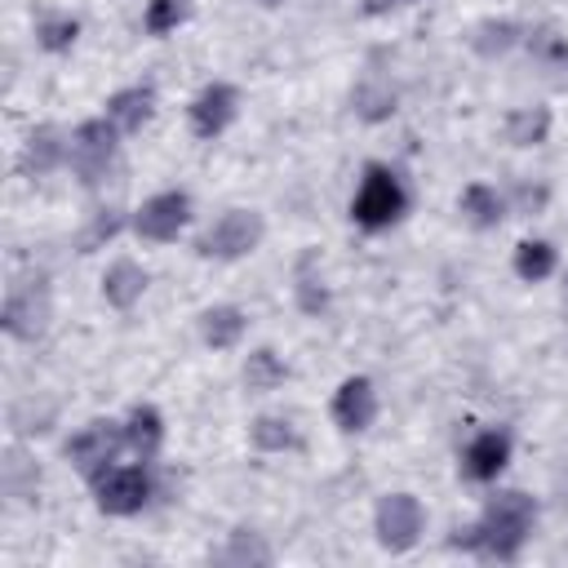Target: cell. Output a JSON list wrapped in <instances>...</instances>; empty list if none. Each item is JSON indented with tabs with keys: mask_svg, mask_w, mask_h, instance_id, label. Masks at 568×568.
Segmentation results:
<instances>
[{
	"mask_svg": "<svg viewBox=\"0 0 568 568\" xmlns=\"http://www.w3.org/2000/svg\"><path fill=\"white\" fill-rule=\"evenodd\" d=\"M532 497L528 493H497L488 506H484V519L475 528H466V537H457V546H475V550H488L497 559H515L528 528H532Z\"/></svg>",
	"mask_w": 568,
	"mask_h": 568,
	"instance_id": "obj_1",
	"label": "cell"
},
{
	"mask_svg": "<svg viewBox=\"0 0 568 568\" xmlns=\"http://www.w3.org/2000/svg\"><path fill=\"white\" fill-rule=\"evenodd\" d=\"M399 213H404V186H399V178H395L386 164H368V169H364V182H359V195H355V204H351V217H355L364 231H382V226H390Z\"/></svg>",
	"mask_w": 568,
	"mask_h": 568,
	"instance_id": "obj_2",
	"label": "cell"
},
{
	"mask_svg": "<svg viewBox=\"0 0 568 568\" xmlns=\"http://www.w3.org/2000/svg\"><path fill=\"white\" fill-rule=\"evenodd\" d=\"M257 240H262V217H257L253 209H231V213H222V217L200 235V253L231 262V257L253 253Z\"/></svg>",
	"mask_w": 568,
	"mask_h": 568,
	"instance_id": "obj_3",
	"label": "cell"
},
{
	"mask_svg": "<svg viewBox=\"0 0 568 568\" xmlns=\"http://www.w3.org/2000/svg\"><path fill=\"white\" fill-rule=\"evenodd\" d=\"M0 320H4V333H9V337H22V342L40 337L44 324H49V288H44V280H40V275H36V280H18V284L4 293Z\"/></svg>",
	"mask_w": 568,
	"mask_h": 568,
	"instance_id": "obj_4",
	"label": "cell"
},
{
	"mask_svg": "<svg viewBox=\"0 0 568 568\" xmlns=\"http://www.w3.org/2000/svg\"><path fill=\"white\" fill-rule=\"evenodd\" d=\"M111 160H115V124H106V120H84V124L75 129V138H71V169H75V178H80L84 186H98V182L106 178Z\"/></svg>",
	"mask_w": 568,
	"mask_h": 568,
	"instance_id": "obj_5",
	"label": "cell"
},
{
	"mask_svg": "<svg viewBox=\"0 0 568 568\" xmlns=\"http://www.w3.org/2000/svg\"><path fill=\"white\" fill-rule=\"evenodd\" d=\"M93 493H98V506L106 515H133L146 506L151 497V479L142 466H106L93 475Z\"/></svg>",
	"mask_w": 568,
	"mask_h": 568,
	"instance_id": "obj_6",
	"label": "cell"
},
{
	"mask_svg": "<svg viewBox=\"0 0 568 568\" xmlns=\"http://www.w3.org/2000/svg\"><path fill=\"white\" fill-rule=\"evenodd\" d=\"M422 501L413 493H390L377 501V541L386 550H408L422 532Z\"/></svg>",
	"mask_w": 568,
	"mask_h": 568,
	"instance_id": "obj_7",
	"label": "cell"
},
{
	"mask_svg": "<svg viewBox=\"0 0 568 568\" xmlns=\"http://www.w3.org/2000/svg\"><path fill=\"white\" fill-rule=\"evenodd\" d=\"M191 222V195L186 191H160V195H151L142 209H138V235L142 240H155V244H164V240H178V231Z\"/></svg>",
	"mask_w": 568,
	"mask_h": 568,
	"instance_id": "obj_8",
	"label": "cell"
},
{
	"mask_svg": "<svg viewBox=\"0 0 568 568\" xmlns=\"http://www.w3.org/2000/svg\"><path fill=\"white\" fill-rule=\"evenodd\" d=\"M120 444H129V439H124V426H115V422H89V426L67 444V457L75 462V470H84V475L93 479L98 470H106V462L120 453Z\"/></svg>",
	"mask_w": 568,
	"mask_h": 568,
	"instance_id": "obj_9",
	"label": "cell"
},
{
	"mask_svg": "<svg viewBox=\"0 0 568 568\" xmlns=\"http://www.w3.org/2000/svg\"><path fill=\"white\" fill-rule=\"evenodd\" d=\"M235 106H240V93L231 84H222V80L217 84H204L195 93V102H191V129L200 138H217L235 120Z\"/></svg>",
	"mask_w": 568,
	"mask_h": 568,
	"instance_id": "obj_10",
	"label": "cell"
},
{
	"mask_svg": "<svg viewBox=\"0 0 568 568\" xmlns=\"http://www.w3.org/2000/svg\"><path fill=\"white\" fill-rule=\"evenodd\" d=\"M333 417L342 430H368L377 417V390L368 377H346L333 395Z\"/></svg>",
	"mask_w": 568,
	"mask_h": 568,
	"instance_id": "obj_11",
	"label": "cell"
},
{
	"mask_svg": "<svg viewBox=\"0 0 568 568\" xmlns=\"http://www.w3.org/2000/svg\"><path fill=\"white\" fill-rule=\"evenodd\" d=\"M506 462H510V435L506 430H479L466 444V475L470 479H497Z\"/></svg>",
	"mask_w": 568,
	"mask_h": 568,
	"instance_id": "obj_12",
	"label": "cell"
},
{
	"mask_svg": "<svg viewBox=\"0 0 568 568\" xmlns=\"http://www.w3.org/2000/svg\"><path fill=\"white\" fill-rule=\"evenodd\" d=\"M151 106H155V89H151V84H133V89H120V93H111V102H106V115H111V124H115V129L133 133V129H142V124H146Z\"/></svg>",
	"mask_w": 568,
	"mask_h": 568,
	"instance_id": "obj_13",
	"label": "cell"
},
{
	"mask_svg": "<svg viewBox=\"0 0 568 568\" xmlns=\"http://www.w3.org/2000/svg\"><path fill=\"white\" fill-rule=\"evenodd\" d=\"M142 288H146V271H142L138 262H129V257L111 262L106 275H102V297H106L111 306H120V311H129V306L142 297Z\"/></svg>",
	"mask_w": 568,
	"mask_h": 568,
	"instance_id": "obj_14",
	"label": "cell"
},
{
	"mask_svg": "<svg viewBox=\"0 0 568 568\" xmlns=\"http://www.w3.org/2000/svg\"><path fill=\"white\" fill-rule=\"evenodd\" d=\"M244 324H248V315H244L240 306H213V311L200 315V337H204L209 346L226 351V346H235V342L244 337Z\"/></svg>",
	"mask_w": 568,
	"mask_h": 568,
	"instance_id": "obj_15",
	"label": "cell"
},
{
	"mask_svg": "<svg viewBox=\"0 0 568 568\" xmlns=\"http://www.w3.org/2000/svg\"><path fill=\"white\" fill-rule=\"evenodd\" d=\"M62 138H58V129L53 124H44V129H36L31 138H27V151H22V173H49V169H58L62 164Z\"/></svg>",
	"mask_w": 568,
	"mask_h": 568,
	"instance_id": "obj_16",
	"label": "cell"
},
{
	"mask_svg": "<svg viewBox=\"0 0 568 568\" xmlns=\"http://www.w3.org/2000/svg\"><path fill=\"white\" fill-rule=\"evenodd\" d=\"M160 435H164L160 413H155L151 404H138V408L129 413V422H124V439H129V448H133L138 457H151V453L160 448Z\"/></svg>",
	"mask_w": 568,
	"mask_h": 568,
	"instance_id": "obj_17",
	"label": "cell"
},
{
	"mask_svg": "<svg viewBox=\"0 0 568 568\" xmlns=\"http://www.w3.org/2000/svg\"><path fill=\"white\" fill-rule=\"evenodd\" d=\"M546 133H550L546 106H524V111H510V120H506V138L515 146H537V142H546Z\"/></svg>",
	"mask_w": 568,
	"mask_h": 568,
	"instance_id": "obj_18",
	"label": "cell"
},
{
	"mask_svg": "<svg viewBox=\"0 0 568 568\" xmlns=\"http://www.w3.org/2000/svg\"><path fill=\"white\" fill-rule=\"evenodd\" d=\"M462 213H466L475 226H497V222H501V195H497L493 186H484V182H470V186L462 191Z\"/></svg>",
	"mask_w": 568,
	"mask_h": 568,
	"instance_id": "obj_19",
	"label": "cell"
},
{
	"mask_svg": "<svg viewBox=\"0 0 568 568\" xmlns=\"http://www.w3.org/2000/svg\"><path fill=\"white\" fill-rule=\"evenodd\" d=\"M550 271H555V248H550L546 240H524V244L515 248V275H519V280L537 284V280H546Z\"/></svg>",
	"mask_w": 568,
	"mask_h": 568,
	"instance_id": "obj_20",
	"label": "cell"
},
{
	"mask_svg": "<svg viewBox=\"0 0 568 568\" xmlns=\"http://www.w3.org/2000/svg\"><path fill=\"white\" fill-rule=\"evenodd\" d=\"M355 111L364 120H386L395 111V89L382 80V75H368L359 89H355Z\"/></svg>",
	"mask_w": 568,
	"mask_h": 568,
	"instance_id": "obj_21",
	"label": "cell"
},
{
	"mask_svg": "<svg viewBox=\"0 0 568 568\" xmlns=\"http://www.w3.org/2000/svg\"><path fill=\"white\" fill-rule=\"evenodd\" d=\"M284 364H280V355L275 351H253L248 355V364H244V382H248V390H275L280 382H284Z\"/></svg>",
	"mask_w": 568,
	"mask_h": 568,
	"instance_id": "obj_22",
	"label": "cell"
},
{
	"mask_svg": "<svg viewBox=\"0 0 568 568\" xmlns=\"http://www.w3.org/2000/svg\"><path fill=\"white\" fill-rule=\"evenodd\" d=\"M248 435H253V444L266 448V453H284V448L297 444V435H293V426H288L284 417H257Z\"/></svg>",
	"mask_w": 568,
	"mask_h": 568,
	"instance_id": "obj_23",
	"label": "cell"
},
{
	"mask_svg": "<svg viewBox=\"0 0 568 568\" xmlns=\"http://www.w3.org/2000/svg\"><path fill=\"white\" fill-rule=\"evenodd\" d=\"M186 13H191V0H151L146 4V31L151 36H164L178 22H186Z\"/></svg>",
	"mask_w": 568,
	"mask_h": 568,
	"instance_id": "obj_24",
	"label": "cell"
},
{
	"mask_svg": "<svg viewBox=\"0 0 568 568\" xmlns=\"http://www.w3.org/2000/svg\"><path fill=\"white\" fill-rule=\"evenodd\" d=\"M515 40H519V27L515 22H479L475 27V49L488 53V58L493 53H506Z\"/></svg>",
	"mask_w": 568,
	"mask_h": 568,
	"instance_id": "obj_25",
	"label": "cell"
},
{
	"mask_svg": "<svg viewBox=\"0 0 568 568\" xmlns=\"http://www.w3.org/2000/svg\"><path fill=\"white\" fill-rule=\"evenodd\" d=\"M528 49H532L537 62H546V67H555V71H568V36L537 31V36L528 40Z\"/></svg>",
	"mask_w": 568,
	"mask_h": 568,
	"instance_id": "obj_26",
	"label": "cell"
},
{
	"mask_svg": "<svg viewBox=\"0 0 568 568\" xmlns=\"http://www.w3.org/2000/svg\"><path fill=\"white\" fill-rule=\"evenodd\" d=\"M36 36H40V44H44V49H53V53H58V49H71V44H75L80 22H75V18H44Z\"/></svg>",
	"mask_w": 568,
	"mask_h": 568,
	"instance_id": "obj_27",
	"label": "cell"
},
{
	"mask_svg": "<svg viewBox=\"0 0 568 568\" xmlns=\"http://www.w3.org/2000/svg\"><path fill=\"white\" fill-rule=\"evenodd\" d=\"M222 559H226V564H266V559H271V550H266L253 532H244V528H240V532H231V550H226Z\"/></svg>",
	"mask_w": 568,
	"mask_h": 568,
	"instance_id": "obj_28",
	"label": "cell"
},
{
	"mask_svg": "<svg viewBox=\"0 0 568 568\" xmlns=\"http://www.w3.org/2000/svg\"><path fill=\"white\" fill-rule=\"evenodd\" d=\"M115 231H120V217H115V213H98L93 226H89V235H84V253H89L98 240H111Z\"/></svg>",
	"mask_w": 568,
	"mask_h": 568,
	"instance_id": "obj_29",
	"label": "cell"
},
{
	"mask_svg": "<svg viewBox=\"0 0 568 568\" xmlns=\"http://www.w3.org/2000/svg\"><path fill=\"white\" fill-rule=\"evenodd\" d=\"M395 4H408V0H364V13H386Z\"/></svg>",
	"mask_w": 568,
	"mask_h": 568,
	"instance_id": "obj_30",
	"label": "cell"
},
{
	"mask_svg": "<svg viewBox=\"0 0 568 568\" xmlns=\"http://www.w3.org/2000/svg\"><path fill=\"white\" fill-rule=\"evenodd\" d=\"M262 4H280V0H262Z\"/></svg>",
	"mask_w": 568,
	"mask_h": 568,
	"instance_id": "obj_31",
	"label": "cell"
}]
</instances>
